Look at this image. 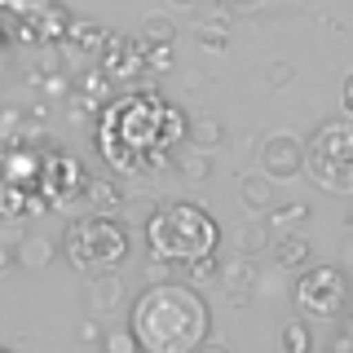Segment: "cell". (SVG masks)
Masks as SVG:
<instances>
[{"instance_id":"6da1fadb","label":"cell","mask_w":353,"mask_h":353,"mask_svg":"<svg viewBox=\"0 0 353 353\" xmlns=\"http://www.w3.org/2000/svg\"><path fill=\"white\" fill-rule=\"evenodd\" d=\"M141 353H199L212 340V309L190 283H150L128 305Z\"/></svg>"},{"instance_id":"7a4b0ae2","label":"cell","mask_w":353,"mask_h":353,"mask_svg":"<svg viewBox=\"0 0 353 353\" xmlns=\"http://www.w3.org/2000/svg\"><path fill=\"white\" fill-rule=\"evenodd\" d=\"M146 248L150 256L168 261V265H194V261H212L221 248V225L208 208L199 203H163L159 212L146 221Z\"/></svg>"},{"instance_id":"3957f363","label":"cell","mask_w":353,"mask_h":353,"mask_svg":"<svg viewBox=\"0 0 353 353\" xmlns=\"http://www.w3.org/2000/svg\"><path fill=\"white\" fill-rule=\"evenodd\" d=\"M305 172L327 194L353 199V119H327L305 141Z\"/></svg>"},{"instance_id":"277c9868","label":"cell","mask_w":353,"mask_h":353,"mask_svg":"<svg viewBox=\"0 0 353 353\" xmlns=\"http://www.w3.org/2000/svg\"><path fill=\"white\" fill-rule=\"evenodd\" d=\"M66 256H71L75 270L84 274H102V270H115L119 261L128 256V230L119 216H80L66 225Z\"/></svg>"},{"instance_id":"5b68a950","label":"cell","mask_w":353,"mask_h":353,"mask_svg":"<svg viewBox=\"0 0 353 353\" xmlns=\"http://www.w3.org/2000/svg\"><path fill=\"white\" fill-rule=\"evenodd\" d=\"M349 305H353V292H349L340 265L305 270L301 283H296V309H301V318H318V323H327V318L349 314Z\"/></svg>"},{"instance_id":"8992f818","label":"cell","mask_w":353,"mask_h":353,"mask_svg":"<svg viewBox=\"0 0 353 353\" xmlns=\"http://www.w3.org/2000/svg\"><path fill=\"white\" fill-rule=\"evenodd\" d=\"M261 172L270 181H292V176L305 172V141L296 132H270L261 141Z\"/></svg>"},{"instance_id":"52a82bcc","label":"cell","mask_w":353,"mask_h":353,"mask_svg":"<svg viewBox=\"0 0 353 353\" xmlns=\"http://www.w3.org/2000/svg\"><path fill=\"white\" fill-rule=\"evenodd\" d=\"M119 301H124V283H119L115 270H102V274L88 279V309H93V314H102V309L110 314Z\"/></svg>"},{"instance_id":"ba28073f","label":"cell","mask_w":353,"mask_h":353,"mask_svg":"<svg viewBox=\"0 0 353 353\" xmlns=\"http://www.w3.org/2000/svg\"><path fill=\"white\" fill-rule=\"evenodd\" d=\"M274 261L283 265V270H309V239L301 230H292V234H279L274 239Z\"/></svg>"},{"instance_id":"9c48e42d","label":"cell","mask_w":353,"mask_h":353,"mask_svg":"<svg viewBox=\"0 0 353 353\" xmlns=\"http://www.w3.org/2000/svg\"><path fill=\"white\" fill-rule=\"evenodd\" d=\"M185 141H190L194 150H208V154H212L216 146H225V124H221L216 115H194L190 128H185Z\"/></svg>"},{"instance_id":"30bf717a","label":"cell","mask_w":353,"mask_h":353,"mask_svg":"<svg viewBox=\"0 0 353 353\" xmlns=\"http://www.w3.org/2000/svg\"><path fill=\"white\" fill-rule=\"evenodd\" d=\"M274 230H270V221H243L239 225V256H248V261H256L261 252H270L274 248Z\"/></svg>"},{"instance_id":"8fae6325","label":"cell","mask_w":353,"mask_h":353,"mask_svg":"<svg viewBox=\"0 0 353 353\" xmlns=\"http://www.w3.org/2000/svg\"><path fill=\"white\" fill-rule=\"evenodd\" d=\"M221 279L230 283V287H225L230 305H243V301L252 296V283H256V270H252V261H248V256H239L234 265H225V270H221Z\"/></svg>"},{"instance_id":"7c38bea8","label":"cell","mask_w":353,"mask_h":353,"mask_svg":"<svg viewBox=\"0 0 353 353\" xmlns=\"http://www.w3.org/2000/svg\"><path fill=\"white\" fill-rule=\"evenodd\" d=\"M239 199H243V208L248 212H265V208H274V181L270 176H243L239 181Z\"/></svg>"},{"instance_id":"4fadbf2b","label":"cell","mask_w":353,"mask_h":353,"mask_svg":"<svg viewBox=\"0 0 353 353\" xmlns=\"http://www.w3.org/2000/svg\"><path fill=\"white\" fill-rule=\"evenodd\" d=\"M18 265L22 270H44V265L53 261V243L49 239H40V234H27V239H18Z\"/></svg>"},{"instance_id":"5bb4252c","label":"cell","mask_w":353,"mask_h":353,"mask_svg":"<svg viewBox=\"0 0 353 353\" xmlns=\"http://www.w3.org/2000/svg\"><path fill=\"white\" fill-rule=\"evenodd\" d=\"M141 44H146V49H168V44H176L172 18H163V14L141 18Z\"/></svg>"},{"instance_id":"9a60e30c","label":"cell","mask_w":353,"mask_h":353,"mask_svg":"<svg viewBox=\"0 0 353 353\" xmlns=\"http://www.w3.org/2000/svg\"><path fill=\"white\" fill-rule=\"evenodd\" d=\"M283 353H314V327H309V318H292L283 327Z\"/></svg>"},{"instance_id":"2e32d148","label":"cell","mask_w":353,"mask_h":353,"mask_svg":"<svg viewBox=\"0 0 353 353\" xmlns=\"http://www.w3.org/2000/svg\"><path fill=\"white\" fill-rule=\"evenodd\" d=\"M176 168L185 172V181H208V176H212V154L190 146V150L176 154Z\"/></svg>"},{"instance_id":"e0dca14e","label":"cell","mask_w":353,"mask_h":353,"mask_svg":"<svg viewBox=\"0 0 353 353\" xmlns=\"http://www.w3.org/2000/svg\"><path fill=\"white\" fill-rule=\"evenodd\" d=\"M305 216H309V203H301V199H296V203H283L279 212L270 216V230H274V234H279V230H283V234H292L296 225H305Z\"/></svg>"},{"instance_id":"ac0fdd59","label":"cell","mask_w":353,"mask_h":353,"mask_svg":"<svg viewBox=\"0 0 353 353\" xmlns=\"http://www.w3.org/2000/svg\"><path fill=\"white\" fill-rule=\"evenodd\" d=\"M102 353H141V349H137V336L128 327H115L102 336Z\"/></svg>"},{"instance_id":"d6986e66","label":"cell","mask_w":353,"mask_h":353,"mask_svg":"<svg viewBox=\"0 0 353 353\" xmlns=\"http://www.w3.org/2000/svg\"><path fill=\"white\" fill-rule=\"evenodd\" d=\"M292 75H296V66H292V62H270V66H265V84H270V88L292 84Z\"/></svg>"},{"instance_id":"ffe728a7","label":"cell","mask_w":353,"mask_h":353,"mask_svg":"<svg viewBox=\"0 0 353 353\" xmlns=\"http://www.w3.org/2000/svg\"><path fill=\"white\" fill-rule=\"evenodd\" d=\"M194 31H199V44H203V49H216V53L225 49V31H221V27H212V22H199Z\"/></svg>"},{"instance_id":"44dd1931","label":"cell","mask_w":353,"mask_h":353,"mask_svg":"<svg viewBox=\"0 0 353 353\" xmlns=\"http://www.w3.org/2000/svg\"><path fill=\"white\" fill-rule=\"evenodd\" d=\"M185 274H190L194 283H212V279H221V265H216V256L212 261H194V265H185Z\"/></svg>"},{"instance_id":"7402d4cb","label":"cell","mask_w":353,"mask_h":353,"mask_svg":"<svg viewBox=\"0 0 353 353\" xmlns=\"http://www.w3.org/2000/svg\"><path fill=\"white\" fill-rule=\"evenodd\" d=\"M146 58H150L154 71H168V66H172V44H168V49H146Z\"/></svg>"},{"instance_id":"603a6c76","label":"cell","mask_w":353,"mask_h":353,"mask_svg":"<svg viewBox=\"0 0 353 353\" xmlns=\"http://www.w3.org/2000/svg\"><path fill=\"white\" fill-rule=\"evenodd\" d=\"M340 106H345V115L353 119V71L345 75V84H340Z\"/></svg>"},{"instance_id":"cb8c5ba5","label":"cell","mask_w":353,"mask_h":353,"mask_svg":"<svg viewBox=\"0 0 353 353\" xmlns=\"http://www.w3.org/2000/svg\"><path fill=\"white\" fill-rule=\"evenodd\" d=\"M14 265H18V252L0 243V274H5V270H14Z\"/></svg>"},{"instance_id":"d4e9b609","label":"cell","mask_w":353,"mask_h":353,"mask_svg":"<svg viewBox=\"0 0 353 353\" xmlns=\"http://www.w3.org/2000/svg\"><path fill=\"white\" fill-rule=\"evenodd\" d=\"M225 5H230V9H234V14H248V9H256V5H261V0H225Z\"/></svg>"},{"instance_id":"484cf974","label":"cell","mask_w":353,"mask_h":353,"mask_svg":"<svg viewBox=\"0 0 353 353\" xmlns=\"http://www.w3.org/2000/svg\"><path fill=\"white\" fill-rule=\"evenodd\" d=\"M199 353H230V345H221V340H208V345L199 349Z\"/></svg>"},{"instance_id":"4316f807","label":"cell","mask_w":353,"mask_h":353,"mask_svg":"<svg viewBox=\"0 0 353 353\" xmlns=\"http://www.w3.org/2000/svg\"><path fill=\"white\" fill-rule=\"evenodd\" d=\"M340 252H345V265H353V239H349V243H345Z\"/></svg>"},{"instance_id":"83f0119b","label":"cell","mask_w":353,"mask_h":353,"mask_svg":"<svg viewBox=\"0 0 353 353\" xmlns=\"http://www.w3.org/2000/svg\"><path fill=\"white\" fill-rule=\"evenodd\" d=\"M345 230H349V239H353V212H349V221H345Z\"/></svg>"},{"instance_id":"f1b7e54d","label":"cell","mask_w":353,"mask_h":353,"mask_svg":"<svg viewBox=\"0 0 353 353\" xmlns=\"http://www.w3.org/2000/svg\"><path fill=\"white\" fill-rule=\"evenodd\" d=\"M168 5H181L185 9V5H194V0H168Z\"/></svg>"},{"instance_id":"f546056e","label":"cell","mask_w":353,"mask_h":353,"mask_svg":"<svg viewBox=\"0 0 353 353\" xmlns=\"http://www.w3.org/2000/svg\"><path fill=\"white\" fill-rule=\"evenodd\" d=\"M0 353H9V349H0Z\"/></svg>"}]
</instances>
